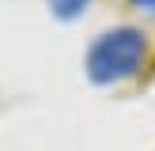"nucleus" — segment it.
Returning a JSON list of instances; mask_svg holds the SVG:
<instances>
[{
    "mask_svg": "<svg viewBox=\"0 0 155 151\" xmlns=\"http://www.w3.org/2000/svg\"><path fill=\"white\" fill-rule=\"evenodd\" d=\"M144 57H148V38H144V30L140 27H114V30H102V34L87 45L83 68H87L91 83L110 87V83L133 79L144 68Z\"/></svg>",
    "mask_w": 155,
    "mask_h": 151,
    "instance_id": "f257e3e1",
    "label": "nucleus"
},
{
    "mask_svg": "<svg viewBox=\"0 0 155 151\" xmlns=\"http://www.w3.org/2000/svg\"><path fill=\"white\" fill-rule=\"evenodd\" d=\"M53 15H61V19H76V15L87 8V0H49Z\"/></svg>",
    "mask_w": 155,
    "mask_h": 151,
    "instance_id": "f03ea898",
    "label": "nucleus"
},
{
    "mask_svg": "<svg viewBox=\"0 0 155 151\" xmlns=\"http://www.w3.org/2000/svg\"><path fill=\"white\" fill-rule=\"evenodd\" d=\"M133 4H136V8H144V11H151V15H155V0H133Z\"/></svg>",
    "mask_w": 155,
    "mask_h": 151,
    "instance_id": "7ed1b4c3",
    "label": "nucleus"
}]
</instances>
